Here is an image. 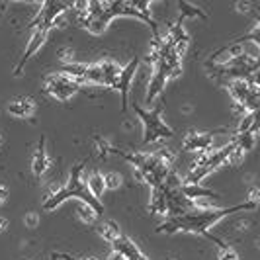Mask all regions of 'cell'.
<instances>
[{
  "label": "cell",
  "mask_w": 260,
  "mask_h": 260,
  "mask_svg": "<svg viewBox=\"0 0 260 260\" xmlns=\"http://www.w3.org/2000/svg\"><path fill=\"white\" fill-rule=\"evenodd\" d=\"M250 209H256L254 202H241V204H235L229 208H206V206H196L194 209L180 213V215H174V217H167L165 223H160L156 227V233H194V235H204L208 237L209 241L217 243V237L209 235V227H213L215 223H219L221 219L239 213V211H250Z\"/></svg>",
  "instance_id": "6da1fadb"
},
{
  "label": "cell",
  "mask_w": 260,
  "mask_h": 260,
  "mask_svg": "<svg viewBox=\"0 0 260 260\" xmlns=\"http://www.w3.org/2000/svg\"><path fill=\"white\" fill-rule=\"evenodd\" d=\"M112 153H117L119 156H123L127 162H131L135 167L137 178L141 182H147L151 188H158L162 186L165 180L169 178V174L172 172V158L169 151L165 153H123L119 149H114Z\"/></svg>",
  "instance_id": "7a4b0ae2"
},
{
  "label": "cell",
  "mask_w": 260,
  "mask_h": 260,
  "mask_svg": "<svg viewBox=\"0 0 260 260\" xmlns=\"http://www.w3.org/2000/svg\"><path fill=\"white\" fill-rule=\"evenodd\" d=\"M82 170H84V162H78V165L73 167L71 174H69V180L63 186H59L57 190H53V194L45 200V204H43L45 211H53L55 208H59L63 202L71 200V198H77L84 206L94 209L98 213V217L104 215V204L100 200H96L90 194V190L86 188V184L82 180Z\"/></svg>",
  "instance_id": "3957f363"
},
{
  "label": "cell",
  "mask_w": 260,
  "mask_h": 260,
  "mask_svg": "<svg viewBox=\"0 0 260 260\" xmlns=\"http://www.w3.org/2000/svg\"><path fill=\"white\" fill-rule=\"evenodd\" d=\"M131 106H133V112L137 114V117L141 119V125H143V141L141 143L153 145L174 137V129L167 125V121L162 119V106L145 110L135 100L131 102Z\"/></svg>",
  "instance_id": "277c9868"
},
{
  "label": "cell",
  "mask_w": 260,
  "mask_h": 260,
  "mask_svg": "<svg viewBox=\"0 0 260 260\" xmlns=\"http://www.w3.org/2000/svg\"><path fill=\"white\" fill-rule=\"evenodd\" d=\"M227 90L231 94L237 106L247 110V112H256L258 108V80L256 78H237V80H229L227 82Z\"/></svg>",
  "instance_id": "5b68a950"
},
{
  "label": "cell",
  "mask_w": 260,
  "mask_h": 260,
  "mask_svg": "<svg viewBox=\"0 0 260 260\" xmlns=\"http://www.w3.org/2000/svg\"><path fill=\"white\" fill-rule=\"evenodd\" d=\"M71 6H73V4H69V2H43V4L39 6L38 14L34 16V20L29 22V29L41 27V29L49 31L51 27H55L57 20H59L67 10H71Z\"/></svg>",
  "instance_id": "8992f818"
},
{
  "label": "cell",
  "mask_w": 260,
  "mask_h": 260,
  "mask_svg": "<svg viewBox=\"0 0 260 260\" xmlns=\"http://www.w3.org/2000/svg\"><path fill=\"white\" fill-rule=\"evenodd\" d=\"M43 90L47 92L51 98H57V100L65 102V100L73 98L80 90V86H78L73 78L63 75V73H53V75H49V77L45 78Z\"/></svg>",
  "instance_id": "52a82bcc"
},
{
  "label": "cell",
  "mask_w": 260,
  "mask_h": 260,
  "mask_svg": "<svg viewBox=\"0 0 260 260\" xmlns=\"http://www.w3.org/2000/svg\"><path fill=\"white\" fill-rule=\"evenodd\" d=\"M217 133H231L229 129H213V131H192L184 137L182 151H190V153H204L211 149L213 137Z\"/></svg>",
  "instance_id": "ba28073f"
},
{
  "label": "cell",
  "mask_w": 260,
  "mask_h": 260,
  "mask_svg": "<svg viewBox=\"0 0 260 260\" xmlns=\"http://www.w3.org/2000/svg\"><path fill=\"white\" fill-rule=\"evenodd\" d=\"M137 67H139V57L131 59L127 65L121 67L119 77H117V80H116L114 90H117L119 96H121V112H127V108H129L127 94H129V86H131V82H133V78H135V73H137Z\"/></svg>",
  "instance_id": "9c48e42d"
},
{
  "label": "cell",
  "mask_w": 260,
  "mask_h": 260,
  "mask_svg": "<svg viewBox=\"0 0 260 260\" xmlns=\"http://www.w3.org/2000/svg\"><path fill=\"white\" fill-rule=\"evenodd\" d=\"M47 34H49V31H45V29H41V27H34V29H31V36H29V41H27V45H26V51L20 57L18 65L14 69V75H20V73L24 71V67H26L27 61L43 47V43H45V39H47Z\"/></svg>",
  "instance_id": "30bf717a"
},
{
  "label": "cell",
  "mask_w": 260,
  "mask_h": 260,
  "mask_svg": "<svg viewBox=\"0 0 260 260\" xmlns=\"http://www.w3.org/2000/svg\"><path fill=\"white\" fill-rule=\"evenodd\" d=\"M112 248L116 252H119L125 260H149L143 254V250L137 247L129 237H125V235H119L116 241L112 243Z\"/></svg>",
  "instance_id": "8fae6325"
},
{
  "label": "cell",
  "mask_w": 260,
  "mask_h": 260,
  "mask_svg": "<svg viewBox=\"0 0 260 260\" xmlns=\"http://www.w3.org/2000/svg\"><path fill=\"white\" fill-rule=\"evenodd\" d=\"M49 165H51V160H49L47 149H45V137H41L38 143V149H36V153H34V158H31V172H34V176H36V178H41V176L47 172Z\"/></svg>",
  "instance_id": "7c38bea8"
},
{
  "label": "cell",
  "mask_w": 260,
  "mask_h": 260,
  "mask_svg": "<svg viewBox=\"0 0 260 260\" xmlns=\"http://www.w3.org/2000/svg\"><path fill=\"white\" fill-rule=\"evenodd\" d=\"M36 110V102L34 98L29 96H20V98H14L12 102L8 104V112L16 117H29Z\"/></svg>",
  "instance_id": "4fadbf2b"
},
{
  "label": "cell",
  "mask_w": 260,
  "mask_h": 260,
  "mask_svg": "<svg viewBox=\"0 0 260 260\" xmlns=\"http://www.w3.org/2000/svg\"><path fill=\"white\" fill-rule=\"evenodd\" d=\"M180 192H182L188 200H200V198H209V200H219L221 196L217 194L215 190H209V188H204V186H200V184H184L180 186Z\"/></svg>",
  "instance_id": "5bb4252c"
},
{
  "label": "cell",
  "mask_w": 260,
  "mask_h": 260,
  "mask_svg": "<svg viewBox=\"0 0 260 260\" xmlns=\"http://www.w3.org/2000/svg\"><path fill=\"white\" fill-rule=\"evenodd\" d=\"M96 231L100 233V237H104V241H108L110 245L116 241L119 235H121V231H119V225H117L116 221H112V219H104V221L96 227Z\"/></svg>",
  "instance_id": "9a60e30c"
},
{
  "label": "cell",
  "mask_w": 260,
  "mask_h": 260,
  "mask_svg": "<svg viewBox=\"0 0 260 260\" xmlns=\"http://www.w3.org/2000/svg\"><path fill=\"white\" fill-rule=\"evenodd\" d=\"M86 188L90 190V194L96 198V200H100L102 196H104L106 188H104V176L100 174V172H92L90 176H88V180H86Z\"/></svg>",
  "instance_id": "2e32d148"
},
{
  "label": "cell",
  "mask_w": 260,
  "mask_h": 260,
  "mask_svg": "<svg viewBox=\"0 0 260 260\" xmlns=\"http://www.w3.org/2000/svg\"><path fill=\"white\" fill-rule=\"evenodd\" d=\"M250 129H258V125H256V112H247L243 116L239 127H237V133H245V131H250Z\"/></svg>",
  "instance_id": "e0dca14e"
},
{
  "label": "cell",
  "mask_w": 260,
  "mask_h": 260,
  "mask_svg": "<svg viewBox=\"0 0 260 260\" xmlns=\"http://www.w3.org/2000/svg\"><path fill=\"white\" fill-rule=\"evenodd\" d=\"M102 176H104L106 190H119V188L123 186V178H121V174H117V172H106Z\"/></svg>",
  "instance_id": "ac0fdd59"
},
{
  "label": "cell",
  "mask_w": 260,
  "mask_h": 260,
  "mask_svg": "<svg viewBox=\"0 0 260 260\" xmlns=\"http://www.w3.org/2000/svg\"><path fill=\"white\" fill-rule=\"evenodd\" d=\"M77 213L84 223H96V219H98V213H96L94 209L88 208V206H84V204H78Z\"/></svg>",
  "instance_id": "d6986e66"
},
{
  "label": "cell",
  "mask_w": 260,
  "mask_h": 260,
  "mask_svg": "<svg viewBox=\"0 0 260 260\" xmlns=\"http://www.w3.org/2000/svg\"><path fill=\"white\" fill-rule=\"evenodd\" d=\"M178 8H180V18H196V16H200V18H206L204 16V12L198 8V6H194V4H188V2H180L178 4Z\"/></svg>",
  "instance_id": "ffe728a7"
},
{
  "label": "cell",
  "mask_w": 260,
  "mask_h": 260,
  "mask_svg": "<svg viewBox=\"0 0 260 260\" xmlns=\"http://www.w3.org/2000/svg\"><path fill=\"white\" fill-rule=\"evenodd\" d=\"M217 260H241V258H239V254H237L235 248L221 243L219 245V252H217Z\"/></svg>",
  "instance_id": "44dd1931"
},
{
  "label": "cell",
  "mask_w": 260,
  "mask_h": 260,
  "mask_svg": "<svg viewBox=\"0 0 260 260\" xmlns=\"http://www.w3.org/2000/svg\"><path fill=\"white\" fill-rule=\"evenodd\" d=\"M96 149H98V155L100 156H108L112 151H114V147H110V143L106 141V139H96Z\"/></svg>",
  "instance_id": "7402d4cb"
},
{
  "label": "cell",
  "mask_w": 260,
  "mask_h": 260,
  "mask_svg": "<svg viewBox=\"0 0 260 260\" xmlns=\"http://www.w3.org/2000/svg\"><path fill=\"white\" fill-rule=\"evenodd\" d=\"M53 256H55V258H63V260H94V258H78V256H73V254H69V252H55Z\"/></svg>",
  "instance_id": "603a6c76"
},
{
  "label": "cell",
  "mask_w": 260,
  "mask_h": 260,
  "mask_svg": "<svg viewBox=\"0 0 260 260\" xmlns=\"http://www.w3.org/2000/svg\"><path fill=\"white\" fill-rule=\"evenodd\" d=\"M38 223H39L38 213H27V215H26V225H27V227H38Z\"/></svg>",
  "instance_id": "cb8c5ba5"
},
{
  "label": "cell",
  "mask_w": 260,
  "mask_h": 260,
  "mask_svg": "<svg viewBox=\"0 0 260 260\" xmlns=\"http://www.w3.org/2000/svg\"><path fill=\"white\" fill-rule=\"evenodd\" d=\"M8 194H10V192H8V188H6V186H0V206L8 200Z\"/></svg>",
  "instance_id": "d4e9b609"
},
{
  "label": "cell",
  "mask_w": 260,
  "mask_h": 260,
  "mask_svg": "<svg viewBox=\"0 0 260 260\" xmlns=\"http://www.w3.org/2000/svg\"><path fill=\"white\" fill-rule=\"evenodd\" d=\"M8 227H10L8 219H6V217H0V233H4V231H6Z\"/></svg>",
  "instance_id": "484cf974"
},
{
  "label": "cell",
  "mask_w": 260,
  "mask_h": 260,
  "mask_svg": "<svg viewBox=\"0 0 260 260\" xmlns=\"http://www.w3.org/2000/svg\"><path fill=\"white\" fill-rule=\"evenodd\" d=\"M108 260H125V258H123V256H121L119 252H116V250H114V252L110 254V258H108Z\"/></svg>",
  "instance_id": "4316f807"
},
{
  "label": "cell",
  "mask_w": 260,
  "mask_h": 260,
  "mask_svg": "<svg viewBox=\"0 0 260 260\" xmlns=\"http://www.w3.org/2000/svg\"><path fill=\"white\" fill-rule=\"evenodd\" d=\"M169 260H174V258H169Z\"/></svg>",
  "instance_id": "83f0119b"
}]
</instances>
